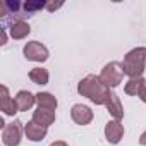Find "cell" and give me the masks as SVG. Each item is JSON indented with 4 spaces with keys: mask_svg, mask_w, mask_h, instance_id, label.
<instances>
[{
    "mask_svg": "<svg viewBox=\"0 0 146 146\" xmlns=\"http://www.w3.org/2000/svg\"><path fill=\"white\" fill-rule=\"evenodd\" d=\"M35 102H36V95H33V93H29V91H26V90H23V91H19V93L16 95V103H17V108H19L21 112L29 110V108L35 105Z\"/></svg>",
    "mask_w": 146,
    "mask_h": 146,
    "instance_id": "12",
    "label": "cell"
},
{
    "mask_svg": "<svg viewBox=\"0 0 146 146\" xmlns=\"http://www.w3.org/2000/svg\"><path fill=\"white\" fill-rule=\"evenodd\" d=\"M23 7H24V11H26V12H28V16H29L31 12L41 11L43 7H46V4H45V2H26Z\"/></svg>",
    "mask_w": 146,
    "mask_h": 146,
    "instance_id": "17",
    "label": "cell"
},
{
    "mask_svg": "<svg viewBox=\"0 0 146 146\" xmlns=\"http://www.w3.org/2000/svg\"><path fill=\"white\" fill-rule=\"evenodd\" d=\"M139 144H143V146H146V131L141 134V137H139Z\"/></svg>",
    "mask_w": 146,
    "mask_h": 146,
    "instance_id": "20",
    "label": "cell"
},
{
    "mask_svg": "<svg viewBox=\"0 0 146 146\" xmlns=\"http://www.w3.org/2000/svg\"><path fill=\"white\" fill-rule=\"evenodd\" d=\"M105 136H107V141L112 144L120 143V139L124 136V125L120 124V120H110L105 125Z\"/></svg>",
    "mask_w": 146,
    "mask_h": 146,
    "instance_id": "7",
    "label": "cell"
},
{
    "mask_svg": "<svg viewBox=\"0 0 146 146\" xmlns=\"http://www.w3.org/2000/svg\"><path fill=\"white\" fill-rule=\"evenodd\" d=\"M137 96H139V98L146 103V81H144V84L141 86V91H139V95H137Z\"/></svg>",
    "mask_w": 146,
    "mask_h": 146,
    "instance_id": "18",
    "label": "cell"
},
{
    "mask_svg": "<svg viewBox=\"0 0 146 146\" xmlns=\"http://www.w3.org/2000/svg\"><path fill=\"white\" fill-rule=\"evenodd\" d=\"M58 7H62V2H58V4H46V9L48 11H55Z\"/></svg>",
    "mask_w": 146,
    "mask_h": 146,
    "instance_id": "19",
    "label": "cell"
},
{
    "mask_svg": "<svg viewBox=\"0 0 146 146\" xmlns=\"http://www.w3.org/2000/svg\"><path fill=\"white\" fill-rule=\"evenodd\" d=\"M21 122L19 120H14L11 124H7L4 127V132H2V141L5 146H17L21 143Z\"/></svg>",
    "mask_w": 146,
    "mask_h": 146,
    "instance_id": "4",
    "label": "cell"
},
{
    "mask_svg": "<svg viewBox=\"0 0 146 146\" xmlns=\"http://www.w3.org/2000/svg\"><path fill=\"white\" fill-rule=\"evenodd\" d=\"M36 103H38L40 108H48V110H55L57 105H58L57 98L50 93H38L36 95Z\"/></svg>",
    "mask_w": 146,
    "mask_h": 146,
    "instance_id": "14",
    "label": "cell"
},
{
    "mask_svg": "<svg viewBox=\"0 0 146 146\" xmlns=\"http://www.w3.org/2000/svg\"><path fill=\"white\" fill-rule=\"evenodd\" d=\"M70 117H72V120H74L76 124H79V125H86V124H90V122L93 120V110H91L90 107H86V105L78 103V105L72 107V110H70Z\"/></svg>",
    "mask_w": 146,
    "mask_h": 146,
    "instance_id": "6",
    "label": "cell"
},
{
    "mask_svg": "<svg viewBox=\"0 0 146 146\" xmlns=\"http://www.w3.org/2000/svg\"><path fill=\"white\" fill-rule=\"evenodd\" d=\"M5 29H9V33H11V36L14 40H23V38H26L31 33L29 24L26 21H23V19H14L9 24V28H5Z\"/></svg>",
    "mask_w": 146,
    "mask_h": 146,
    "instance_id": "8",
    "label": "cell"
},
{
    "mask_svg": "<svg viewBox=\"0 0 146 146\" xmlns=\"http://www.w3.org/2000/svg\"><path fill=\"white\" fill-rule=\"evenodd\" d=\"M0 108H2V112H4L5 115H14L16 112H19L16 100L9 96V90H7V86H2V98H0Z\"/></svg>",
    "mask_w": 146,
    "mask_h": 146,
    "instance_id": "10",
    "label": "cell"
},
{
    "mask_svg": "<svg viewBox=\"0 0 146 146\" xmlns=\"http://www.w3.org/2000/svg\"><path fill=\"white\" fill-rule=\"evenodd\" d=\"M78 91H79V95L90 98L96 105H107L110 96H112L110 88L100 79V76H93V74H90V76H86L84 79L79 81Z\"/></svg>",
    "mask_w": 146,
    "mask_h": 146,
    "instance_id": "1",
    "label": "cell"
},
{
    "mask_svg": "<svg viewBox=\"0 0 146 146\" xmlns=\"http://www.w3.org/2000/svg\"><path fill=\"white\" fill-rule=\"evenodd\" d=\"M50 146H69L67 143H64V141H55V143H52Z\"/></svg>",
    "mask_w": 146,
    "mask_h": 146,
    "instance_id": "21",
    "label": "cell"
},
{
    "mask_svg": "<svg viewBox=\"0 0 146 146\" xmlns=\"http://www.w3.org/2000/svg\"><path fill=\"white\" fill-rule=\"evenodd\" d=\"M29 79L35 84H46L48 83V70L43 67H35L29 70Z\"/></svg>",
    "mask_w": 146,
    "mask_h": 146,
    "instance_id": "16",
    "label": "cell"
},
{
    "mask_svg": "<svg viewBox=\"0 0 146 146\" xmlns=\"http://www.w3.org/2000/svg\"><path fill=\"white\" fill-rule=\"evenodd\" d=\"M24 132H26L28 139H31V141H41L46 136V127H41V125H38L36 122L31 120V122H28L24 125Z\"/></svg>",
    "mask_w": 146,
    "mask_h": 146,
    "instance_id": "11",
    "label": "cell"
},
{
    "mask_svg": "<svg viewBox=\"0 0 146 146\" xmlns=\"http://www.w3.org/2000/svg\"><path fill=\"white\" fill-rule=\"evenodd\" d=\"M33 122H36L41 127H48L55 122V110H48V108H40L35 110L33 113Z\"/></svg>",
    "mask_w": 146,
    "mask_h": 146,
    "instance_id": "9",
    "label": "cell"
},
{
    "mask_svg": "<svg viewBox=\"0 0 146 146\" xmlns=\"http://www.w3.org/2000/svg\"><path fill=\"white\" fill-rule=\"evenodd\" d=\"M100 79H102L108 88L119 86V84L122 83V79H124V69H122V64H119V62H110V64H107V65L102 69Z\"/></svg>",
    "mask_w": 146,
    "mask_h": 146,
    "instance_id": "3",
    "label": "cell"
},
{
    "mask_svg": "<svg viewBox=\"0 0 146 146\" xmlns=\"http://www.w3.org/2000/svg\"><path fill=\"white\" fill-rule=\"evenodd\" d=\"M144 67H146V46L134 48L124 57L122 69H124V74L129 76L131 79L141 78Z\"/></svg>",
    "mask_w": 146,
    "mask_h": 146,
    "instance_id": "2",
    "label": "cell"
},
{
    "mask_svg": "<svg viewBox=\"0 0 146 146\" xmlns=\"http://www.w3.org/2000/svg\"><path fill=\"white\" fill-rule=\"evenodd\" d=\"M144 78L141 76V78H134V79H129L127 83H125V86H124V91H125V95H129V96H134V95H139V91H141V86L144 84Z\"/></svg>",
    "mask_w": 146,
    "mask_h": 146,
    "instance_id": "15",
    "label": "cell"
},
{
    "mask_svg": "<svg viewBox=\"0 0 146 146\" xmlns=\"http://www.w3.org/2000/svg\"><path fill=\"white\" fill-rule=\"evenodd\" d=\"M24 57L33 62H45L48 58V50L40 41H29L24 46Z\"/></svg>",
    "mask_w": 146,
    "mask_h": 146,
    "instance_id": "5",
    "label": "cell"
},
{
    "mask_svg": "<svg viewBox=\"0 0 146 146\" xmlns=\"http://www.w3.org/2000/svg\"><path fill=\"white\" fill-rule=\"evenodd\" d=\"M107 110H108V113L113 117V120H120V119L124 117L122 103H120V100H119V96H117L115 93H112V96H110V100H108V103H107Z\"/></svg>",
    "mask_w": 146,
    "mask_h": 146,
    "instance_id": "13",
    "label": "cell"
}]
</instances>
